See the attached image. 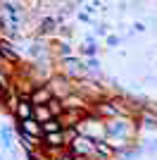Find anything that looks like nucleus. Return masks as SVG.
I'll return each mask as SVG.
<instances>
[{
    "label": "nucleus",
    "instance_id": "f257e3e1",
    "mask_svg": "<svg viewBox=\"0 0 157 160\" xmlns=\"http://www.w3.org/2000/svg\"><path fill=\"white\" fill-rule=\"evenodd\" d=\"M74 148H76V151H81V153H83V151H88V153H91V151H93V143H91L88 139H76Z\"/></svg>",
    "mask_w": 157,
    "mask_h": 160
},
{
    "label": "nucleus",
    "instance_id": "f03ea898",
    "mask_svg": "<svg viewBox=\"0 0 157 160\" xmlns=\"http://www.w3.org/2000/svg\"><path fill=\"white\" fill-rule=\"evenodd\" d=\"M24 132L31 134V136H36V134H38V124H36V122H31V120H24Z\"/></svg>",
    "mask_w": 157,
    "mask_h": 160
},
{
    "label": "nucleus",
    "instance_id": "7ed1b4c3",
    "mask_svg": "<svg viewBox=\"0 0 157 160\" xmlns=\"http://www.w3.org/2000/svg\"><path fill=\"white\" fill-rule=\"evenodd\" d=\"M48 143H52V146H62V134H59V132H50V134H48Z\"/></svg>",
    "mask_w": 157,
    "mask_h": 160
},
{
    "label": "nucleus",
    "instance_id": "20e7f679",
    "mask_svg": "<svg viewBox=\"0 0 157 160\" xmlns=\"http://www.w3.org/2000/svg\"><path fill=\"white\" fill-rule=\"evenodd\" d=\"M19 115L24 117V120H29V115H31V108H29L26 100H21V103H19Z\"/></svg>",
    "mask_w": 157,
    "mask_h": 160
},
{
    "label": "nucleus",
    "instance_id": "39448f33",
    "mask_svg": "<svg viewBox=\"0 0 157 160\" xmlns=\"http://www.w3.org/2000/svg\"><path fill=\"white\" fill-rule=\"evenodd\" d=\"M43 129H45V132L50 134V132H57V129H59V124H57L55 120H48L45 124H43Z\"/></svg>",
    "mask_w": 157,
    "mask_h": 160
},
{
    "label": "nucleus",
    "instance_id": "423d86ee",
    "mask_svg": "<svg viewBox=\"0 0 157 160\" xmlns=\"http://www.w3.org/2000/svg\"><path fill=\"white\" fill-rule=\"evenodd\" d=\"M50 112H52L50 108H38V112H36V115H38L40 120H48V117H50Z\"/></svg>",
    "mask_w": 157,
    "mask_h": 160
},
{
    "label": "nucleus",
    "instance_id": "0eeeda50",
    "mask_svg": "<svg viewBox=\"0 0 157 160\" xmlns=\"http://www.w3.org/2000/svg\"><path fill=\"white\" fill-rule=\"evenodd\" d=\"M45 98H48V91H40V93L33 96V100H36V103H40V100H45Z\"/></svg>",
    "mask_w": 157,
    "mask_h": 160
},
{
    "label": "nucleus",
    "instance_id": "6e6552de",
    "mask_svg": "<svg viewBox=\"0 0 157 160\" xmlns=\"http://www.w3.org/2000/svg\"><path fill=\"white\" fill-rule=\"evenodd\" d=\"M48 108H50L52 112H59V103H48Z\"/></svg>",
    "mask_w": 157,
    "mask_h": 160
},
{
    "label": "nucleus",
    "instance_id": "1a4fd4ad",
    "mask_svg": "<svg viewBox=\"0 0 157 160\" xmlns=\"http://www.w3.org/2000/svg\"><path fill=\"white\" fill-rule=\"evenodd\" d=\"M62 160H72V158H62Z\"/></svg>",
    "mask_w": 157,
    "mask_h": 160
}]
</instances>
